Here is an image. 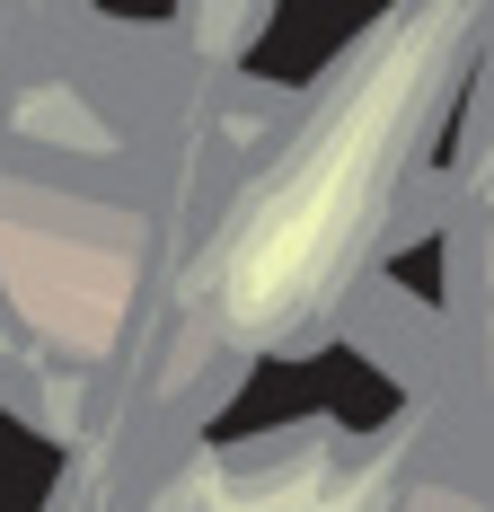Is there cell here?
I'll list each match as a JSON object with an SVG mask.
<instances>
[{
	"instance_id": "1",
	"label": "cell",
	"mask_w": 494,
	"mask_h": 512,
	"mask_svg": "<svg viewBox=\"0 0 494 512\" xmlns=\"http://www.w3.org/2000/svg\"><path fill=\"white\" fill-rule=\"evenodd\" d=\"M415 80H424V53L389 62L300 151V168H283L274 204L256 212V230H247V283H265V301H292L300 283H318L327 256L345 248V230L362 221V195L380 186V159H389V133H397V115H406V98H415Z\"/></svg>"
}]
</instances>
